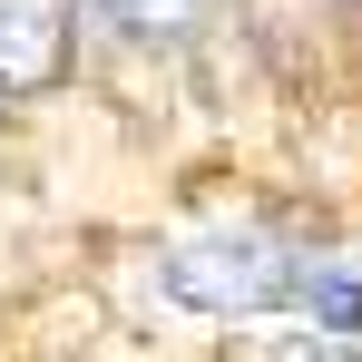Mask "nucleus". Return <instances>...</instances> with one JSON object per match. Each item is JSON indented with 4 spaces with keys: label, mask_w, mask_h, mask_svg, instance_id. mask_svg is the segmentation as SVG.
Instances as JSON below:
<instances>
[{
    "label": "nucleus",
    "mask_w": 362,
    "mask_h": 362,
    "mask_svg": "<svg viewBox=\"0 0 362 362\" xmlns=\"http://www.w3.org/2000/svg\"><path fill=\"white\" fill-rule=\"evenodd\" d=\"M157 284L167 303H196V313H303L323 284V255L264 235V226H216V235L167 245Z\"/></svg>",
    "instance_id": "obj_1"
},
{
    "label": "nucleus",
    "mask_w": 362,
    "mask_h": 362,
    "mask_svg": "<svg viewBox=\"0 0 362 362\" xmlns=\"http://www.w3.org/2000/svg\"><path fill=\"white\" fill-rule=\"evenodd\" d=\"M69 69L59 0H0V88H49Z\"/></svg>",
    "instance_id": "obj_2"
},
{
    "label": "nucleus",
    "mask_w": 362,
    "mask_h": 362,
    "mask_svg": "<svg viewBox=\"0 0 362 362\" xmlns=\"http://www.w3.org/2000/svg\"><path fill=\"white\" fill-rule=\"evenodd\" d=\"M88 10H98L108 30H127V40H186L216 0H88Z\"/></svg>",
    "instance_id": "obj_3"
},
{
    "label": "nucleus",
    "mask_w": 362,
    "mask_h": 362,
    "mask_svg": "<svg viewBox=\"0 0 362 362\" xmlns=\"http://www.w3.org/2000/svg\"><path fill=\"white\" fill-rule=\"evenodd\" d=\"M313 362H362V353H313Z\"/></svg>",
    "instance_id": "obj_4"
}]
</instances>
